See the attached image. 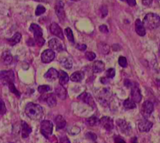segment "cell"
<instances>
[{
	"label": "cell",
	"instance_id": "cell-24",
	"mask_svg": "<svg viewBox=\"0 0 160 143\" xmlns=\"http://www.w3.org/2000/svg\"><path fill=\"white\" fill-rule=\"evenodd\" d=\"M59 84L62 85H66L69 81V76L67 72L64 71H59Z\"/></svg>",
	"mask_w": 160,
	"mask_h": 143
},
{
	"label": "cell",
	"instance_id": "cell-34",
	"mask_svg": "<svg viewBox=\"0 0 160 143\" xmlns=\"http://www.w3.org/2000/svg\"><path fill=\"white\" fill-rule=\"evenodd\" d=\"M45 12V8L42 5H38L36 8V11H35V15L36 16H40L42 14H43L44 12Z\"/></svg>",
	"mask_w": 160,
	"mask_h": 143
},
{
	"label": "cell",
	"instance_id": "cell-7",
	"mask_svg": "<svg viewBox=\"0 0 160 143\" xmlns=\"http://www.w3.org/2000/svg\"><path fill=\"white\" fill-rule=\"evenodd\" d=\"M117 124L118 128L120 129L122 133H124L125 135H129L131 132V127L125 120L119 119L117 121Z\"/></svg>",
	"mask_w": 160,
	"mask_h": 143
},
{
	"label": "cell",
	"instance_id": "cell-11",
	"mask_svg": "<svg viewBox=\"0 0 160 143\" xmlns=\"http://www.w3.org/2000/svg\"><path fill=\"white\" fill-rule=\"evenodd\" d=\"M131 99L134 100L135 103H139L141 100H142V94H141V91L139 90V88L138 87V85H134L132 87H131Z\"/></svg>",
	"mask_w": 160,
	"mask_h": 143
},
{
	"label": "cell",
	"instance_id": "cell-22",
	"mask_svg": "<svg viewBox=\"0 0 160 143\" xmlns=\"http://www.w3.org/2000/svg\"><path fill=\"white\" fill-rule=\"evenodd\" d=\"M55 121H56V127L57 129H62L63 127H65L66 124H67V121L64 119L62 115H58L55 118Z\"/></svg>",
	"mask_w": 160,
	"mask_h": 143
},
{
	"label": "cell",
	"instance_id": "cell-48",
	"mask_svg": "<svg viewBox=\"0 0 160 143\" xmlns=\"http://www.w3.org/2000/svg\"><path fill=\"white\" fill-rule=\"evenodd\" d=\"M115 143H126L121 138L118 137V138H115Z\"/></svg>",
	"mask_w": 160,
	"mask_h": 143
},
{
	"label": "cell",
	"instance_id": "cell-39",
	"mask_svg": "<svg viewBox=\"0 0 160 143\" xmlns=\"http://www.w3.org/2000/svg\"><path fill=\"white\" fill-rule=\"evenodd\" d=\"M86 138H88V139L90 140H92V141H95L97 138V136L95 133H93V132H88V133L86 134Z\"/></svg>",
	"mask_w": 160,
	"mask_h": 143
},
{
	"label": "cell",
	"instance_id": "cell-13",
	"mask_svg": "<svg viewBox=\"0 0 160 143\" xmlns=\"http://www.w3.org/2000/svg\"><path fill=\"white\" fill-rule=\"evenodd\" d=\"M50 31H51V33L53 35L56 36V37H59V38L63 40L64 36L63 34H62V29H61L60 26H59L56 23H52L51 26H50Z\"/></svg>",
	"mask_w": 160,
	"mask_h": 143
},
{
	"label": "cell",
	"instance_id": "cell-12",
	"mask_svg": "<svg viewBox=\"0 0 160 143\" xmlns=\"http://www.w3.org/2000/svg\"><path fill=\"white\" fill-rule=\"evenodd\" d=\"M48 46H49L50 49L54 50V51H61L62 50H63V45H62V42L56 38L51 39L48 42Z\"/></svg>",
	"mask_w": 160,
	"mask_h": 143
},
{
	"label": "cell",
	"instance_id": "cell-35",
	"mask_svg": "<svg viewBox=\"0 0 160 143\" xmlns=\"http://www.w3.org/2000/svg\"><path fill=\"white\" fill-rule=\"evenodd\" d=\"M119 64L123 68H126L128 66V61H127L126 58L123 57V56L120 57V58H119Z\"/></svg>",
	"mask_w": 160,
	"mask_h": 143
},
{
	"label": "cell",
	"instance_id": "cell-41",
	"mask_svg": "<svg viewBox=\"0 0 160 143\" xmlns=\"http://www.w3.org/2000/svg\"><path fill=\"white\" fill-rule=\"evenodd\" d=\"M99 30L102 33H108L109 32V30H108L107 26H106V25H101V26H99Z\"/></svg>",
	"mask_w": 160,
	"mask_h": 143
},
{
	"label": "cell",
	"instance_id": "cell-10",
	"mask_svg": "<svg viewBox=\"0 0 160 143\" xmlns=\"http://www.w3.org/2000/svg\"><path fill=\"white\" fill-rule=\"evenodd\" d=\"M99 124L102 126L103 128L107 131H111L113 128V121L109 117H103L99 120Z\"/></svg>",
	"mask_w": 160,
	"mask_h": 143
},
{
	"label": "cell",
	"instance_id": "cell-27",
	"mask_svg": "<svg viewBox=\"0 0 160 143\" xmlns=\"http://www.w3.org/2000/svg\"><path fill=\"white\" fill-rule=\"evenodd\" d=\"M60 63L62 67L67 68V69H70L73 66V62H72L71 59L68 58H62L60 60Z\"/></svg>",
	"mask_w": 160,
	"mask_h": 143
},
{
	"label": "cell",
	"instance_id": "cell-20",
	"mask_svg": "<svg viewBox=\"0 0 160 143\" xmlns=\"http://www.w3.org/2000/svg\"><path fill=\"white\" fill-rule=\"evenodd\" d=\"M12 61V54H10V52L8 51H4L1 56L2 63L4 64V65H9V64H11Z\"/></svg>",
	"mask_w": 160,
	"mask_h": 143
},
{
	"label": "cell",
	"instance_id": "cell-15",
	"mask_svg": "<svg viewBox=\"0 0 160 143\" xmlns=\"http://www.w3.org/2000/svg\"><path fill=\"white\" fill-rule=\"evenodd\" d=\"M43 100H45L47 103L49 107H53L56 105V96L54 93H49V94L44 96Z\"/></svg>",
	"mask_w": 160,
	"mask_h": 143
},
{
	"label": "cell",
	"instance_id": "cell-37",
	"mask_svg": "<svg viewBox=\"0 0 160 143\" xmlns=\"http://www.w3.org/2000/svg\"><path fill=\"white\" fill-rule=\"evenodd\" d=\"M85 56H86V58H87L88 60H89V61H93L94 59L96 58V55H95V53L92 52V51H88V52L86 53Z\"/></svg>",
	"mask_w": 160,
	"mask_h": 143
},
{
	"label": "cell",
	"instance_id": "cell-1",
	"mask_svg": "<svg viewBox=\"0 0 160 143\" xmlns=\"http://www.w3.org/2000/svg\"><path fill=\"white\" fill-rule=\"evenodd\" d=\"M25 113L27 116L34 121H39L44 116L43 108L39 104L28 103L25 107Z\"/></svg>",
	"mask_w": 160,
	"mask_h": 143
},
{
	"label": "cell",
	"instance_id": "cell-4",
	"mask_svg": "<svg viewBox=\"0 0 160 143\" xmlns=\"http://www.w3.org/2000/svg\"><path fill=\"white\" fill-rule=\"evenodd\" d=\"M15 76L12 70L9 71H2L0 72V81L4 85H9L14 82Z\"/></svg>",
	"mask_w": 160,
	"mask_h": 143
},
{
	"label": "cell",
	"instance_id": "cell-45",
	"mask_svg": "<svg viewBox=\"0 0 160 143\" xmlns=\"http://www.w3.org/2000/svg\"><path fill=\"white\" fill-rule=\"evenodd\" d=\"M35 40H33L32 38L28 39V40L27 41V44H28V46H34V45H35Z\"/></svg>",
	"mask_w": 160,
	"mask_h": 143
},
{
	"label": "cell",
	"instance_id": "cell-28",
	"mask_svg": "<svg viewBox=\"0 0 160 143\" xmlns=\"http://www.w3.org/2000/svg\"><path fill=\"white\" fill-rule=\"evenodd\" d=\"M123 107L127 110H131L136 107V104L134 100L131 99H128L123 102Z\"/></svg>",
	"mask_w": 160,
	"mask_h": 143
},
{
	"label": "cell",
	"instance_id": "cell-19",
	"mask_svg": "<svg viewBox=\"0 0 160 143\" xmlns=\"http://www.w3.org/2000/svg\"><path fill=\"white\" fill-rule=\"evenodd\" d=\"M32 131V129L31 127L27 124L25 121H22L21 122V133H22V137L23 138H26L29 136L30 134Z\"/></svg>",
	"mask_w": 160,
	"mask_h": 143
},
{
	"label": "cell",
	"instance_id": "cell-16",
	"mask_svg": "<svg viewBox=\"0 0 160 143\" xmlns=\"http://www.w3.org/2000/svg\"><path fill=\"white\" fill-rule=\"evenodd\" d=\"M79 98L81 100L84 101L85 104H88L91 106H95V102H94V99L92 98V95L88 93H83L82 94H81L79 96Z\"/></svg>",
	"mask_w": 160,
	"mask_h": 143
},
{
	"label": "cell",
	"instance_id": "cell-32",
	"mask_svg": "<svg viewBox=\"0 0 160 143\" xmlns=\"http://www.w3.org/2000/svg\"><path fill=\"white\" fill-rule=\"evenodd\" d=\"M38 92L40 93H45L47 92H48L49 90H51V87L48 85H39L38 89Z\"/></svg>",
	"mask_w": 160,
	"mask_h": 143
},
{
	"label": "cell",
	"instance_id": "cell-29",
	"mask_svg": "<svg viewBox=\"0 0 160 143\" xmlns=\"http://www.w3.org/2000/svg\"><path fill=\"white\" fill-rule=\"evenodd\" d=\"M98 50L100 52L103 54H106L109 52V45L105 43H100L98 44Z\"/></svg>",
	"mask_w": 160,
	"mask_h": 143
},
{
	"label": "cell",
	"instance_id": "cell-50",
	"mask_svg": "<svg viewBox=\"0 0 160 143\" xmlns=\"http://www.w3.org/2000/svg\"><path fill=\"white\" fill-rule=\"evenodd\" d=\"M34 1H43V0H34Z\"/></svg>",
	"mask_w": 160,
	"mask_h": 143
},
{
	"label": "cell",
	"instance_id": "cell-6",
	"mask_svg": "<svg viewBox=\"0 0 160 143\" xmlns=\"http://www.w3.org/2000/svg\"><path fill=\"white\" fill-rule=\"evenodd\" d=\"M63 6V2L60 0H58L56 3V6H55V12H56L59 20L62 23H63L66 20V13Z\"/></svg>",
	"mask_w": 160,
	"mask_h": 143
},
{
	"label": "cell",
	"instance_id": "cell-21",
	"mask_svg": "<svg viewBox=\"0 0 160 143\" xmlns=\"http://www.w3.org/2000/svg\"><path fill=\"white\" fill-rule=\"evenodd\" d=\"M105 69V64L101 61H96L92 65V70L95 73H100Z\"/></svg>",
	"mask_w": 160,
	"mask_h": 143
},
{
	"label": "cell",
	"instance_id": "cell-23",
	"mask_svg": "<svg viewBox=\"0 0 160 143\" xmlns=\"http://www.w3.org/2000/svg\"><path fill=\"white\" fill-rule=\"evenodd\" d=\"M56 96H59L62 99H66V97H67V91L63 88V86L62 85H60V84L56 87Z\"/></svg>",
	"mask_w": 160,
	"mask_h": 143
},
{
	"label": "cell",
	"instance_id": "cell-30",
	"mask_svg": "<svg viewBox=\"0 0 160 143\" xmlns=\"http://www.w3.org/2000/svg\"><path fill=\"white\" fill-rule=\"evenodd\" d=\"M87 124L90 126H95L99 124V119L96 117H91L87 120Z\"/></svg>",
	"mask_w": 160,
	"mask_h": 143
},
{
	"label": "cell",
	"instance_id": "cell-51",
	"mask_svg": "<svg viewBox=\"0 0 160 143\" xmlns=\"http://www.w3.org/2000/svg\"><path fill=\"white\" fill-rule=\"evenodd\" d=\"M159 54H160V46H159Z\"/></svg>",
	"mask_w": 160,
	"mask_h": 143
},
{
	"label": "cell",
	"instance_id": "cell-3",
	"mask_svg": "<svg viewBox=\"0 0 160 143\" xmlns=\"http://www.w3.org/2000/svg\"><path fill=\"white\" fill-rule=\"evenodd\" d=\"M30 31L34 33V37L36 44L38 46H42L45 44V39L42 37L43 33H42V30L40 27V26L36 24V23H32L30 26Z\"/></svg>",
	"mask_w": 160,
	"mask_h": 143
},
{
	"label": "cell",
	"instance_id": "cell-2",
	"mask_svg": "<svg viewBox=\"0 0 160 143\" xmlns=\"http://www.w3.org/2000/svg\"><path fill=\"white\" fill-rule=\"evenodd\" d=\"M143 24L145 28H148L149 30L156 29L160 24L159 16L152 12L148 13L144 18Z\"/></svg>",
	"mask_w": 160,
	"mask_h": 143
},
{
	"label": "cell",
	"instance_id": "cell-33",
	"mask_svg": "<svg viewBox=\"0 0 160 143\" xmlns=\"http://www.w3.org/2000/svg\"><path fill=\"white\" fill-rule=\"evenodd\" d=\"M9 90H10L11 92H12V93H14V94L15 95H17V97H20V93H19L18 92V90H17V88H16L15 87V85H14V84H13V82H12V83H10V84H9Z\"/></svg>",
	"mask_w": 160,
	"mask_h": 143
},
{
	"label": "cell",
	"instance_id": "cell-44",
	"mask_svg": "<svg viewBox=\"0 0 160 143\" xmlns=\"http://www.w3.org/2000/svg\"><path fill=\"white\" fill-rule=\"evenodd\" d=\"M101 11L102 12V17H105L106 16V15H107V12H108V10H107V7L106 6H102L101 9Z\"/></svg>",
	"mask_w": 160,
	"mask_h": 143
},
{
	"label": "cell",
	"instance_id": "cell-31",
	"mask_svg": "<svg viewBox=\"0 0 160 143\" xmlns=\"http://www.w3.org/2000/svg\"><path fill=\"white\" fill-rule=\"evenodd\" d=\"M65 33L67 34V37L68 38V40H70L71 43H74V37H73V31L70 29V27H67L65 30Z\"/></svg>",
	"mask_w": 160,
	"mask_h": 143
},
{
	"label": "cell",
	"instance_id": "cell-43",
	"mask_svg": "<svg viewBox=\"0 0 160 143\" xmlns=\"http://www.w3.org/2000/svg\"><path fill=\"white\" fill-rule=\"evenodd\" d=\"M152 3V0H142V4L145 6H150Z\"/></svg>",
	"mask_w": 160,
	"mask_h": 143
},
{
	"label": "cell",
	"instance_id": "cell-42",
	"mask_svg": "<svg viewBox=\"0 0 160 143\" xmlns=\"http://www.w3.org/2000/svg\"><path fill=\"white\" fill-rule=\"evenodd\" d=\"M59 143H70V141L67 137L63 136V137H62V138H60Z\"/></svg>",
	"mask_w": 160,
	"mask_h": 143
},
{
	"label": "cell",
	"instance_id": "cell-18",
	"mask_svg": "<svg viewBox=\"0 0 160 143\" xmlns=\"http://www.w3.org/2000/svg\"><path fill=\"white\" fill-rule=\"evenodd\" d=\"M45 78L48 81H54L57 78H59V72L56 69L52 68L45 74Z\"/></svg>",
	"mask_w": 160,
	"mask_h": 143
},
{
	"label": "cell",
	"instance_id": "cell-49",
	"mask_svg": "<svg viewBox=\"0 0 160 143\" xmlns=\"http://www.w3.org/2000/svg\"><path fill=\"white\" fill-rule=\"evenodd\" d=\"M72 1H74V2H78V1H80V0H72Z\"/></svg>",
	"mask_w": 160,
	"mask_h": 143
},
{
	"label": "cell",
	"instance_id": "cell-47",
	"mask_svg": "<svg viewBox=\"0 0 160 143\" xmlns=\"http://www.w3.org/2000/svg\"><path fill=\"white\" fill-rule=\"evenodd\" d=\"M87 48V45L85 44H81V45H78V49L81 50V51H84V50Z\"/></svg>",
	"mask_w": 160,
	"mask_h": 143
},
{
	"label": "cell",
	"instance_id": "cell-5",
	"mask_svg": "<svg viewBox=\"0 0 160 143\" xmlns=\"http://www.w3.org/2000/svg\"><path fill=\"white\" fill-rule=\"evenodd\" d=\"M52 131L53 124L51 121H48V120L42 121V123H41V132L45 138H48L52 134Z\"/></svg>",
	"mask_w": 160,
	"mask_h": 143
},
{
	"label": "cell",
	"instance_id": "cell-53",
	"mask_svg": "<svg viewBox=\"0 0 160 143\" xmlns=\"http://www.w3.org/2000/svg\"><path fill=\"white\" fill-rule=\"evenodd\" d=\"M0 82H1V81H0Z\"/></svg>",
	"mask_w": 160,
	"mask_h": 143
},
{
	"label": "cell",
	"instance_id": "cell-52",
	"mask_svg": "<svg viewBox=\"0 0 160 143\" xmlns=\"http://www.w3.org/2000/svg\"><path fill=\"white\" fill-rule=\"evenodd\" d=\"M121 1H126V0H121Z\"/></svg>",
	"mask_w": 160,
	"mask_h": 143
},
{
	"label": "cell",
	"instance_id": "cell-46",
	"mask_svg": "<svg viewBox=\"0 0 160 143\" xmlns=\"http://www.w3.org/2000/svg\"><path fill=\"white\" fill-rule=\"evenodd\" d=\"M127 2L128 3V5L131 6H134L136 5V1L135 0H126Z\"/></svg>",
	"mask_w": 160,
	"mask_h": 143
},
{
	"label": "cell",
	"instance_id": "cell-25",
	"mask_svg": "<svg viewBox=\"0 0 160 143\" xmlns=\"http://www.w3.org/2000/svg\"><path fill=\"white\" fill-rule=\"evenodd\" d=\"M84 78V74L83 72L78 71L76 72L73 73L70 76V79H71L73 82H81L83 79Z\"/></svg>",
	"mask_w": 160,
	"mask_h": 143
},
{
	"label": "cell",
	"instance_id": "cell-38",
	"mask_svg": "<svg viewBox=\"0 0 160 143\" xmlns=\"http://www.w3.org/2000/svg\"><path fill=\"white\" fill-rule=\"evenodd\" d=\"M116 72L114 68H109V69L107 70L106 72V76L108 78H113L115 76Z\"/></svg>",
	"mask_w": 160,
	"mask_h": 143
},
{
	"label": "cell",
	"instance_id": "cell-36",
	"mask_svg": "<svg viewBox=\"0 0 160 143\" xmlns=\"http://www.w3.org/2000/svg\"><path fill=\"white\" fill-rule=\"evenodd\" d=\"M6 112V105H5L4 101L2 99H0V114L3 115Z\"/></svg>",
	"mask_w": 160,
	"mask_h": 143
},
{
	"label": "cell",
	"instance_id": "cell-14",
	"mask_svg": "<svg viewBox=\"0 0 160 143\" xmlns=\"http://www.w3.org/2000/svg\"><path fill=\"white\" fill-rule=\"evenodd\" d=\"M152 123L148 120H142L138 123V129L141 132H148L152 127Z\"/></svg>",
	"mask_w": 160,
	"mask_h": 143
},
{
	"label": "cell",
	"instance_id": "cell-8",
	"mask_svg": "<svg viewBox=\"0 0 160 143\" xmlns=\"http://www.w3.org/2000/svg\"><path fill=\"white\" fill-rule=\"evenodd\" d=\"M154 110L153 104L149 100H146L142 107V113L145 118H148Z\"/></svg>",
	"mask_w": 160,
	"mask_h": 143
},
{
	"label": "cell",
	"instance_id": "cell-17",
	"mask_svg": "<svg viewBox=\"0 0 160 143\" xmlns=\"http://www.w3.org/2000/svg\"><path fill=\"white\" fill-rule=\"evenodd\" d=\"M135 30L137 32V34H138L139 36H143L145 35V27L143 24V22L141 21L139 19L136 20L135 21Z\"/></svg>",
	"mask_w": 160,
	"mask_h": 143
},
{
	"label": "cell",
	"instance_id": "cell-9",
	"mask_svg": "<svg viewBox=\"0 0 160 143\" xmlns=\"http://www.w3.org/2000/svg\"><path fill=\"white\" fill-rule=\"evenodd\" d=\"M56 57V53L52 49H47L42 54V61L43 63H49Z\"/></svg>",
	"mask_w": 160,
	"mask_h": 143
},
{
	"label": "cell",
	"instance_id": "cell-40",
	"mask_svg": "<svg viewBox=\"0 0 160 143\" xmlns=\"http://www.w3.org/2000/svg\"><path fill=\"white\" fill-rule=\"evenodd\" d=\"M77 129H79V127H77V126H73V127H70V129L69 130V131L70 132V134H71V135H78V132L75 131V130H77Z\"/></svg>",
	"mask_w": 160,
	"mask_h": 143
},
{
	"label": "cell",
	"instance_id": "cell-26",
	"mask_svg": "<svg viewBox=\"0 0 160 143\" xmlns=\"http://www.w3.org/2000/svg\"><path fill=\"white\" fill-rule=\"evenodd\" d=\"M20 40H21V34L20 33H16L11 38L8 39V42H9V44L13 46V45L18 44L20 41Z\"/></svg>",
	"mask_w": 160,
	"mask_h": 143
}]
</instances>
